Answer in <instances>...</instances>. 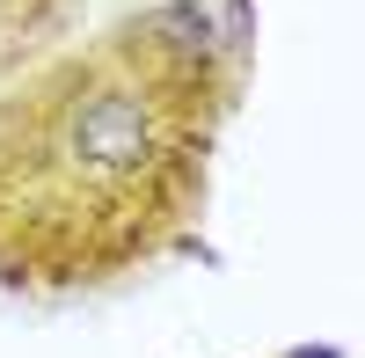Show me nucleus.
Returning <instances> with one entry per match:
<instances>
[{
	"mask_svg": "<svg viewBox=\"0 0 365 358\" xmlns=\"http://www.w3.org/2000/svg\"><path fill=\"white\" fill-rule=\"evenodd\" d=\"M205 0H154L0 96V285L96 292L182 242L234 110Z\"/></svg>",
	"mask_w": 365,
	"mask_h": 358,
	"instance_id": "1",
	"label": "nucleus"
}]
</instances>
